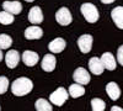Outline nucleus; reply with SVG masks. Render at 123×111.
<instances>
[{
    "label": "nucleus",
    "instance_id": "nucleus-15",
    "mask_svg": "<svg viewBox=\"0 0 123 111\" xmlns=\"http://www.w3.org/2000/svg\"><path fill=\"white\" fill-rule=\"evenodd\" d=\"M111 17L113 20L116 26L123 30V6H117L111 11Z\"/></svg>",
    "mask_w": 123,
    "mask_h": 111
},
{
    "label": "nucleus",
    "instance_id": "nucleus-13",
    "mask_svg": "<svg viewBox=\"0 0 123 111\" xmlns=\"http://www.w3.org/2000/svg\"><path fill=\"white\" fill-rule=\"evenodd\" d=\"M3 9L12 15H17L22 11V5L20 1H4Z\"/></svg>",
    "mask_w": 123,
    "mask_h": 111
},
{
    "label": "nucleus",
    "instance_id": "nucleus-14",
    "mask_svg": "<svg viewBox=\"0 0 123 111\" xmlns=\"http://www.w3.org/2000/svg\"><path fill=\"white\" fill-rule=\"evenodd\" d=\"M38 59H39V57H38V54L36 53V52H33V51H25L24 53H22V60H24V63L27 65V67H33V65H36L37 64V62H38Z\"/></svg>",
    "mask_w": 123,
    "mask_h": 111
},
{
    "label": "nucleus",
    "instance_id": "nucleus-1",
    "mask_svg": "<svg viewBox=\"0 0 123 111\" xmlns=\"http://www.w3.org/2000/svg\"><path fill=\"white\" fill-rule=\"evenodd\" d=\"M32 89H33V83L31 82V79L26 77L15 79L11 84V93L15 96H25L28 93H31Z\"/></svg>",
    "mask_w": 123,
    "mask_h": 111
},
{
    "label": "nucleus",
    "instance_id": "nucleus-25",
    "mask_svg": "<svg viewBox=\"0 0 123 111\" xmlns=\"http://www.w3.org/2000/svg\"><path fill=\"white\" fill-rule=\"evenodd\" d=\"M111 111H123V109L119 107V106H112L111 107Z\"/></svg>",
    "mask_w": 123,
    "mask_h": 111
},
{
    "label": "nucleus",
    "instance_id": "nucleus-24",
    "mask_svg": "<svg viewBox=\"0 0 123 111\" xmlns=\"http://www.w3.org/2000/svg\"><path fill=\"white\" fill-rule=\"evenodd\" d=\"M117 60L121 65H123V45L118 47V51H117Z\"/></svg>",
    "mask_w": 123,
    "mask_h": 111
},
{
    "label": "nucleus",
    "instance_id": "nucleus-16",
    "mask_svg": "<svg viewBox=\"0 0 123 111\" xmlns=\"http://www.w3.org/2000/svg\"><path fill=\"white\" fill-rule=\"evenodd\" d=\"M101 60L105 65V69H108V70H115L116 67H117V63H116V59L115 57L112 56L110 52H105L104 54L101 56Z\"/></svg>",
    "mask_w": 123,
    "mask_h": 111
},
{
    "label": "nucleus",
    "instance_id": "nucleus-27",
    "mask_svg": "<svg viewBox=\"0 0 123 111\" xmlns=\"http://www.w3.org/2000/svg\"><path fill=\"white\" fill-rule=\"evenodd\" d=\"M3 60V52H1V49H0V62Z\"/></svg>",
    "mask_w": 123,
    "mask_h": 111
},
{
    "label": "nucleus",
    "instance_id": "nucleus-26",
    "mask_svg": "<svg viewBox=\"0 0 123 111\" xmlns=\"http://www.w3.org/2000/svg\"><path fill=\"white\" fill-rule=\"evenodd\" d=\"M101 1L104 3V4H112V3L115 1V0H101Z\"/></svg>",
    "mask_w": 123,
    "mask_h": 111
},
{
    "label": "nucleus",
    "instance_id": "nucleus-7",
    "mask_svg": "<svg viewBox=\"0 0 123 111\" xmlns=\"http://www.w3.org/2000/svg\"><path fill=\"white\" fill-rule=\"evenodd\" d=\"M89 69H90V72L92 74L101 75L102 73H104V70H105V65H104V63H102L101 58H97V57L90 58V60H89Z\"/></svg>",
    "mask_w": 123,
    "mask_h": 111
},
{
    "label": "nucleus",
    "instance_id": "nucleus-3",
    "mask_svg": "<svg viewBox=\"0 0 123 111\" xmlns=\"http://www.w3.org/2000/svg\"><path fill=\"white\" fill-rule=\"evenodd\" d=\"M68 96H69V93L67 91V89L60 86V88L55 89L54 91L50 94L49 101L52 104H54V105H57V106H63V104L67 101Z\"/></svg>",
    "mask_w": 123,
    "mask_h": 111
},
{
    "label": "nucleus",
    "instance_id": "nucleus-8",
    "mask_svg": "<svg viewBox=\"0 0 123 111\" xmlns=\"http://www.w3.org/2000/svg\"><path fill=\"white\" fill-rule=\"evenodd\" d=\"M18 62H20V54H18V52L16 51V49H10V51L6 53V56H5V63H6V65L10 69H14V68L17 67Z\"/></svg>",
    "mask_w": 123,
    "mask_h": 111
},
{
    "label": "nucleus",
    "instance_id": "nucleus-12",
    "mask_svg": "<svg viewBox=\"0 0 123 111\" xmlns=\"http://www.w3.org/2000/svg\"><path fill=\"white\" fill-rule=\"evenodd\" d=\"M28 21L31 24H35V25H38V24H41L43 21L42 10H41L38 6L31 7V10L28 11Z\"/></svg>",
    "mask_w": 123,
    "mask_h": 111
},
{
    "label": "nucleus",
    "instance_id": "nucleus-6",
    "mask_svg": "<svg viewBox=\"0 0 123 111\" xmlns=\"http://www.w3.org/2000/svg\"><path fill=\"white\" fill-rule=\"evenodd\" d=\"M92 42L94 38L91 35H83L78 38V46L81 53H89L92 48Z\"/></svg>",
    "mask_w": 123,
    "mask_h": 111
},
{
    "label": "nucleus",
    "instance_id": "nucleus-22",
    "mask_svg": "<svg viewBox=\"0 0 123 111\" xmlns=\"http://www.w3.org/2000/svg\"><path fill=\"white\" fill-rule=\"evenodd\" d=\"M12 45V38L9 35H0V49H7Z\"/></svg>",
    "mask_w": 123,
    "mask_h": 111
},
{
    "label": "nucleus",
    "instance_id": "nucleus-29",
    "mask_svg": "<svg viewBox=\"0 0 123 111\" xmlns=\"http://www.w3.org/2000/svg\"><path fill=\"white\" fill-rule=\"evenodd\" d=\"M0 110H1V109H0Z\"/></svg>",
    "mask_w": 123,
    "mask_h": 111
},
{
    "label": "nucleus",
    "instance_id": "nucleus-18",
    "mask_svg": "<svg viewBox=\"0 0 123 111\" xmlns=\"http://www.w3.org/2000/svg\"><path fill=\"white\" fill-rule=\"evenodd\" d=\"M84 94H85V88L81 85V84L75 83V84H71V85L69 86V95H70L71 98L76 99V98L83 96Z\"/></svg>",
    "mask_w": 123,
    "mask_h": 111
},
{
    "label": "nucleus",
    "instance_id": "nucleus-23",
    "mask_svg": "<svg viewBox=\"0 0 123 111\" xmlns=\"http://www.w3.org/2000/svg\"><path fill=\"white\" fill-rule=\"evenodd\" d=\"M9 88V79L6 77H0V95L6 93Z\"/></svg>",
    "mask_w": 123,
    "mask_h": 111
},
{
    "label": "nucleus",
    "instance_id": "nucleus-9",
    "mask_svg": "<svg viewBox=\"0 0 123 111\" xmlns=\"http://www.w3.org/2000/svg\"><path fill=\"white\" fill-rule=\"evenodd\" d=\"M65 47H67V42H65V39L62 38V37L54 38L53 41L48 45V49H49V52H52V53L63 52L65 49Z\"/></svg>",
    "mask_w": 123,
    "mask_h": 111
},
{
    "label": "nucleus",
    "instance_id": "nucleus-17",
    "mask_svg": "<svg viewBox=\"0 0 123 111\" xmlns=\"http://www.w3.org/2000/svg\"><path fill=\"white\" fill-rule=\"evenodd\" d=\"M106 93L107 95L112 99V100H117L121 96V89L117 85V83L115 82H111L106 85Z\"/></svg>",
    "mask_w": 123,
    "mask_h": 111
},
{
    "label": "nucleus",
    "instance_id": "nucleus-4",
    "mask_svg": "<svg viewBox=\"0 0 123 111\" xmlns=\"http://www.w3.org/2000/svg\"><path fill=\"white\" fill-rule=\"evenodd\" d=\"M55 20L59 25L68 26V25L71 24V21H73V16H71L68 7H60L55 13Z\"/></svg>",
    "mask_w": 123,
    "mask_h": 111
},
{
    "label": "nucleus",
    "instance_id": "nucleus-21",
    "mask_svg": "<svg viewBox=\"0 0 123 111\" xmlns=\"http://www.w3.org/2000/svg\"><path fill=\"white\" fill-rule=\"evenodd\" d=\"M14 15L12 14H10L7 11H1L0 13V24H3V25H10V24H12L14 22Z\"/></svg>",
    "mask_w": 123,
    "mask_h": 111
},
{
    "label": "nucleus",
    "instance_id": "nucleus-5",
    "mask_svg": "<svg viewBox=\"0 0 123 111\" xmlns=\"http://www.w3.org/2000/svg\"><path fill=\"white\" fill-rule=\"evenodd\" d=\"M73 79L75 80V83L81 84V85H86L90 83V73L83 67H79L75 69V72L73 74Z\"/></svg>",
    "mask_w": 123,
    "mask_h": 111
},
{
    "label": "nucleus",
    "instance_id": "nucleus-11",
    "mask_svg": "<svg viewBox=\"0 0 123 111\" xmlns=\"http://www.w3.org/2000/svg\"><path fill=\"white\" fill-rule=\"evenodd\" d=\"M57 65V59L53 54H46L42 59V63H41V67L44 72H53L55 69Z\"/></svg>",
    "mask_w": 123,
    "mask_h": 111
},
{
    "label": "nucleus",
    "instance_id": "nucleus-2",
    "mask_svg": "<svg viewBox=\"0 0 123 111\" xmlns=\"http://www.w3.org/2000/svg\"><path fill=\"white\" fill-rule=\"evenodd\" d=\"M80 11L83 14V16L85 17V20L90 24H95L100 17L97 7L91 3H84L80 6Z\"/></svg>",
    "mask_w": 123,
    "mask_h": 111
},
{
    "label": "nucleus",
    "instance_id": "nucleus-19",
    "mask_svg": "<svg viewBox=\"0 0 123 111\" xmlns=\"http://www.w3.org/2000/svg\"><path fill=\"white\" fill-rule=\"evenodd\" d=\"M35 106H36L37 111H52V105H50V103L47 101V100L43 99V98L38 99L35 103Z\"/></svg>",
    "mask_w": 123,
    "mask_h": 111
},
{
    "label": "nucleus",
    "instance_id": "nucleus-20",
    "mask_svg": "<svg viewBox=\"0 0 123 111\" xmlns=\"http://www.w3.org/2000/svg\"><path fill=\"white\" fill-rule=\"evenodd\" d=\"M106 107V104L102 99L98 98H94L91 100V109L92 111H104Z\"/></svg>",
    "mask_w": 123,
    "mask_h": 111
},
{
    "label": "nucleus",
    "instance_id": "nucleus-10",
    "mask_svg": "<svg viewBox=\"0 0 123 111\" xmlns=\"http://www.w3.org/2000/svg\"><path fill=\"white\" fill-rule=\"evenodd\" d=\"M25 38L26 39H39L43 36V30L39 26L35 25V26H30L25 30Z\"/></svg>",
    "mask_w": 123,
    "mask_h": 111
},
{
    "label": "nucleus",
    "instance_id": "nucleus-28",
    "mask_svg": "<svg viewBox=\"0 0 123 111\" xmlns=\"http://www.w3.org/2000/svg\"><path fill=\"white\" fill-rule=\"evenodd\" d=\"M25 1H27V3H32V1H35V0H25Z\"/></svg>",
    "mask_w": 123,
    "mask_h": 111
}]
</instances>
